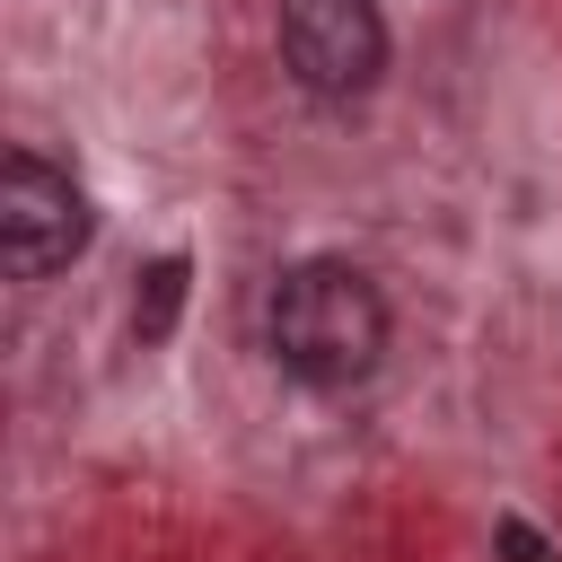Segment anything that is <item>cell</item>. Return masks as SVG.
<instances>
[{
	"mask_svg": "<svg viewBox=\"0 0 562 562\" xmlns=\"http://www.w3.org/2000/svg\"><path fill=\"white\" fill-rule=\"evenodd\" d=\"M263 334H272V360L299 378V386H351L378 369L386 351V299L369 272L316 255V263H290L272 281V307H263Z\"/></svg>",
	"mask_w": 562,
	"mask_h": 562,
	"instance_id": "6da1fadb",
	"label": "cell"
},
{
	"mask_svg": "<svg viewBox=\"0 0 562 562\" xmlns=\"http://www.w3.org/2000/svg\"><path fill=\"white\" fill-rule=\"evenodd\" d=\"M281 61L307 97L351 105L386 70V18L378 0H281Z\"/></svg>",
	"mask_w": 562,
	"mask_h": 562,
	"instance_id": "7a4b0ae2",
	"label": "cell"
},
{
	"mask_svg": "<svg viewBox=\"0 0 562 562\" xmlns=\"http://www.w3.org/2000/svg\"><path fill=\"white\" fill-rule=\"evenodd\" d=\"M79 246H88V193H79L53 158L9 149V158H0V255H9V272H18V281H44V272H61Z\"/></svg>",
	"mask_w": 562,
	"mask_h": 562,
	"instance_id": "3957f363",
	"label": "cell"
},
{
	"mask_svg": "<svg viewBox=\"0 0 562 562\" xmlns=\"http://www.w3.org/2000/svg\"><path fill=\"white\" fill-rule=\"evenodd\" d=\"M176 307H184V263L167 255V263H149V272H140V299H132V325H140V342L176 334Z\"/></svg>",
	"mask_w": 562,
	"mask_h": 562,
	"instance_id": "277c9868",
	"label": "cell"
},
{
	"mask_svg": "<svg viewBox=\"0 0 562 562\" xmlns=\"http://www.w3.org/2000/svg\"><path fill=\"white\" fill-rule=\"evenodd\" d=\"M501 553H509V562H553V544H544L527 518H501Z\"/></svg>",
	"mask_w": 562,
	"mask_h": 562,
	"instance_id": "5b68a950",
	"label": "cell"
}]
</instances>
